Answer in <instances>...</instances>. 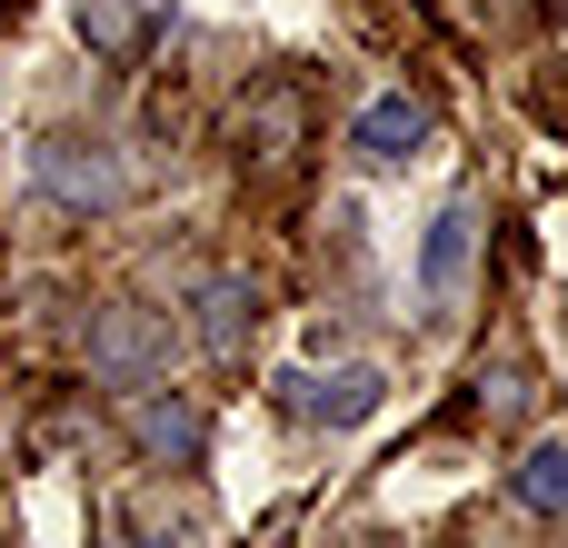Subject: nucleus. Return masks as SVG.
<instances>
[{
	"label": "nucleus",
	"mask_w": 568,
	"mask_h": 548,
	"mask_svg": "<svg viewBox=\"0 0 568 548\" xmlns=\"http://www.w3.org/2000/svg\"><path fill=\"white\" fill-rule=\"evenodd\" d=\"M130 439H140V459L150 469H200L210 459V419H200V399L190 389H130Z\"/></svg>",
	"instance_id": "2"
},
{
	"label": "nucleus",
	"mask_w": 568,
	"mask_h": 548,
	"mask_svg": "<svg viewBox=\"0 0 568 548\" xmlns=\"http://www.w3.org/2000/svg\"><path fill=\"white\" fill-rule=\"evenodd\" d=\"M30 180H40V200L90 210V220L140 200V170H130L110 140H90V130H40V140H30Z\"/></svg>",
	"instance_id": "1"
},
{
	"label": "nucleus",
	"mask_w": 568,
	"mask_h": 548,
	"mask_svg": "<svg viewBox=\"0 0 568 548\" xmlns=\"http://www.w3.org/2000/svg\"><path fill=\"white\" fill-rule=\"evenodd\" d=\"M190 329H200V349H210V359H240V349H250V329H260V280H250V270H210V280H200V319H190Z\"/></svg>",
	"instance_id": "7"
},
{
	"label": "nucleus",
	"mask_w": 568,
	"mask_h": 548,
	"mask_svg": "<svg viewBox=\"0 0 568 548\" xmlns=\"http://www.w3.org/2000/svg\"><path fill=\"white\" fill-rule=\"evenodd\" d=\"M379 399H389L379 369H329V379H320V369H290V379H280V409L310 419V429H359Z\"/></svg>",
	"instance_id": "3"
},
{
	"label": "nucleus",
	"mask_w": 568,
	"mask_h": 548,
	"mask_svg": "<svg viewBox=\"0 0 568 548\" xmlns=\"http://www.w3.org/2000/svg\"><path fill=\"white\" fill-rule=\"evenodd\" d=\"M349 150H359L369 170H399V160H419V150H429V100H409V90H379V100L359 110Z\"/></svg>",
	"instance_id": "6"
},
{
	"label": "nucleus",
	"mask_w": 568,
	"mask_h": 548,
	"mask_svg": "<svg viewBox=\"0 0 568 548\" xmlns=\"http://www.w3.org/2000/svg\"><path fill=\"white\" fill-rule=\"evenodd\" d=\"M70 20H80V50H90V60L140 70V60L160 50V30H170V0H80Z\"/></svg>",
	"instance_id": "4"
},
{
	"label": "nucleus",
	"mask_w": 568,
	"mask_h": 548,
	"mask_svg": "<svg viewBox=\"0 0 568 548\" xmlns=\"http://www.w3.org/2000/svg\"><path fill=\"white\" fill-rule=\"evenodd\" d=\"M509 499H519L529 519H559L568 509V439H529V459L509 469Z\"/></svg>",
	"instance_id": "9"
},
{
	"label": "nucleus",
	"mask_w": 568,
	"mask_h": 548,
	"mask_svg": "<svg viewBox=\"0 0 568 548\" xmlns=\"http://www.w3.org/2000/svg\"><path fill=\"white\" fill-rule=\"evenodd\" d=\"M160 359H170L160 319H140V309H100L90 319V379L100 389H140V379H160Z\"/></svg>",
	"instance_id": "5"
},
{
	"label": "nucleus",
	"mask_w": 568,
	"mask_h": 548,
	"mask_svg": "<svg viewBox=\"0 0 568 548\" xmlns=\"http://www.w3.org/2000/svg\"><path fill=\"white\" fill-rule=\"evenodd\" d=\"M469 250H479V210H469V200H449V210L429 220V240H419V290H429V300H459Z\"/></svg>",
	"instance_id": "8"
}]
</instances>
